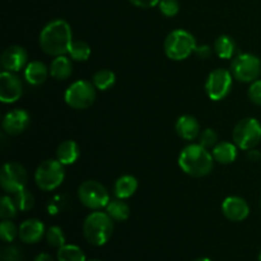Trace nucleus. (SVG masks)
Returning a JSON list of instances; mask_svg holds the SVG:
<instances>
[{"mask_svg": "<svg viewBox=\"0 0 261 261\" xmlns=\"http://www.w3.org/2000/svg\"><path fill=\"white\" fill-rule=\"evenodd\" d=\"M73 43V32L69 23L64 19L51 20L40 33V46L50 56H61L69 54Z\"/></svg>", "mask_w": 261, "mask_h": 261, "instance_id": "obj_1", "label": "nucleus"}, {"mask_svg": "<svg viewBox=\"0 0 261 261\" xmlns=\"http://www.w3.org/2000/svg\"><path fill=\"white\" fill-rule=\"evenodd\" d=\"M178 166L191 177H204L213 170L214 158L203 145L190 144L181 150L178 155Z\"/></svg>", "mask_w": 261, "mask_h": 261, "instance_id": "obj_2", "label": "nucleus"}, {"mask_svg": "<svg viewBox=\"0 0 261 261\" xmlns=\"http://www.w3.org/2000/svg\"><path fill=\"white\" fill-rule=\"evenodd\" d=\"M114 233V222L111 217L103 212H93L83 223V234L93 246H103L110 241Z\"/></svg>", "mask_w": 261, "mask_h": 261, "instance_id": "obj_3", "label": "nucleus"}, {"mask_svg": "<svg viewBox=\"0 0 261 261\" xmlns=\"http://www.w3.org/2000/svg\"><path fill=\"white\" fill-rule=\"evenodd\" d=\"M196 46L195 37L189 31L175 30L167 35L163 48L168 59L181 61L195 53Z\"/></svg>", "mask_w": 261, "mask_h": 261, "instance_id": "obj_4", "label": "nucleus"}, {"mask_svg": "<svg viewBox=\"0 0 261 261\" xmlns=\"http://www.w3.org/2000/svg\"><path fill=\"white\" fill-rule=\"evenodd\" d=\"M65 177L64 165L58 160H46L35 172L36 185L43 191H53L63 184Z\"/></svg>", "mask_w": 261, "mask_h": 261, "instance_id": "obj_5", "label": "nucleus"}, {"mask_svg": "<svg viewBox=\"0 0 261 261\" xmlns=\"http://www.w3.org/2000/svg\"><path fill=\"white\" fill-rule=\"evenodd\" d=\"M233 143L242 150L254 149L261 140V124L254 117L240 120L233 129Z\"/></svg>", "mask_w": 261, "mask_h": 261, "instance_id": "obj_6", "label": "nucleus"}, {"mask_svg": "<svg viewBox=\"0 0 261 261\" xmlns=\"http://www.w3.org/2000/svg\"><path fill=\"white\" fill-rule=\"evenodd\" d=\"M64 99L71 109L86 110L91 107L96 99V87L92 82L84 79L76 81L68 87Z\"/></svg>", "mask_w": 261, "mask_h": 261, "instance_id": "obj_7", "label": "nucleus"}, {"mask_svg": "<svg viewBox=\"0 0 261 261\" xmlns=\"http://www.w3.org/2000/svg\"><path fill=\"white\" fill-rule=\"evenodd\" d=\"M79 201L88 209L99 211L106 208L110 203V194L101 182L94 180H87L78 189Z\"/></svg>", "mask_w": 261, "mask_h": 261, "instance_id": "obj_8", "label": "nucleus"}, {"mask_svg": "<svg viewBox=\"0 0 261 261\" xmlns=\"http://www.w3.org/2000/svg\"><path fill=\"white\" fill-rule=\"evenodd\" d=\"M231 73L241 83H252L261 74V60L252 54H241L232 60Z\"/></svg>", "mask_w": 261, "mask_h": 261, "instance_id": "obj_9", "label": "nucleus"}, {"mask_svg": "<svg viewBox=\"0 0 261 261\" xmlns=\"http://www.w3.org/2000/svg\"><path fill=\"white\" fill-rule=\"evenodd\" d=\"M233 83L231 70L219 68L211 71L205 82V92L212 101H222L229 94Z\"/></svg>", "mask_w": 261, "mask_h": 261, "instance_id": "obj_10", "label": "nucleus"}, {"mask_svg": "<svg viewBox=\"0 0 261 261\" xmlns=\"http://www.w3.org/2000/svg\"><path fill=\"white\" fill-rule=\"evenodd\" d=\"M28 173L25 168L18 162H8L0 171V185L5 193L15 194L25 189Z\"/></svg>", "mask_w": 261, "mask_h": 261, "instance_id": "obj_11", "label": "nucleus"}, {"mask_svg": "<svg viewBox=\"0 0 261 261\" xmlns=\"http://www.w3.org/2000/svg\"><path fill=\"white\" fill-rule=\"evenodd\" d=\"M23 87L19 76L10 71L0 74V101L3 103H13L22 97Z\"/></svg>", "mask_w": 261, "mask_h": 261, "instance_id": "obj_12", "label": "nucleus"}, {"mask_svg": "<svg viewBox=\"0 0 261 261\" xmlns=\"http://www.w3.org/2000/svg\"><path fill=\"white\" fill-rule=\"evenodd\" d=\"M27 51L22 47V46L13 45L5 48L0 58V63H2L3 69L5 71H10V73H17L20 69L24 68L27 64Z\"/></svg>", "mask_w": 261, "mask_h": 261, "instance_id": "obj_13", "label": "nucleus"}, {"mask_svg": "<svg viewBox=\"0 0 261 261\" xmlns=\"http://www.w3.org/2000/svg\"><path fill=\"white\" fill-rule=\"evenodd\" d=\"M30 121V114L25 110L15 109L5 115L2 122V127L8 135H19L27 129Z\"/></svg>", "mask_w": 261, "mask_h": 261, "instance_id": "obj_14", "label": "nucleus"}, {"mask_svg": "<svg viewBox=\"0 0 261 261\" xmlns=\"http://www.w3.org/2000/svg\"><path fill=\"white\" fill-rule=\"evenodd\" d=\"M222 212L231 222H241L249 217L250 206L241 196H228L222 203Z\"/></svg>", "mask_w": 261, "mask_h": 261, "instance_id": "obj_15", "label": "nucleus"}, {"mask_svg": "<svg viewBox=\"0 0 261 261\" xmlns=\"http://www.w3.org/2000/svg\"><path fill=\"white\" fill-rule=\"evenodd\" d=\"M45 233V226H43L42 222L40 219L32 218L27 219V221H24L20 224L18 236H19L20 241L24 242V244L33 245L40 242Z\"/></svg>", "mask_w": 261, "mask_h": 261, "instance_id": "obj_16", "label": "nucleus"}, {"mask_svg": "<svg viewBox=\"0 0 261 261\" xmlns=\"http://www.w3.org/2000/svg\"><path fill=\"white\" fill-rule=\"evenodd\" d=\"M175 130L178 137L184 140H194L199 138L200 134V125L198 120L191 115H184L180 116L176 121Z\"/></svg>", "mask_w": 261, "mask_h": 261, "instance_id": "obj_17", "label": "nucleus"}, {"mask_svg": "<svg viewBox=\"0 0 261 261\" xmlns=\"http://www.w3.org/2000/svg\"><path fill=\"white\" fill-rule=\"evenodd\" d=\"M237 145L231 142H219L212 150V154L216 162L221 165H229L237 158Z\"/></svg>", "mask_w": 261, "mask_h": 261, "instance_id": "obj_18", "label": "nucleus"}, {"mask_svg": "<svg viewBox=\"0 0 261 261\" xmlns=\"http://www.w3.org/2000/svg\"><path fill=\"white\" fill-rule=\"evenodd\" d=\"M50 69L41 61H31L24 69V78L32 86H41L47 79Z\"/></svg>", "mask_w": 261, "mask_h": 261, "instance_id": "obj_19", "label": "nucleus"}, {"mask_svg": "<svg viewBox=\"0 0 261 261\" xmlns=\"http://www.w3.org/2000/svg\"><path fill=\"white\" fill-rule=\"evenodd\" d=\"M81 155V149L79 145L74 140H65L61 144H59L56 149V157L59 162L63 163L64 166L73 165Z\"/></svg>", "mask_w": 261, "mask_h": 261, "instance_id": "obj_20", "label": "nucleus"}, {"mask_svg": "<svg viewBox=\"0 0 261 261\" xmlns=\"http://www.w3.org/2000/svg\"><path fill=\"white\" fill-rule=\"evenodd\" d=\"M50 75L56 81H65L73 73V64L65 55L56 56L50 65Z\"/></svg>", "mask_w": 261, "mask_h": 261, "instance_id": "obj_21", "label": "nucleus"}, {"mask_svg": "<svg viewBox=\"0 0 261 261\" xmlns=\"http://www.w3.org/2000/svg\"><path fill=\"white\" fill-rule=\"evenodd\" d=\"M138 189V181L134 176L124 175L119 177L115 182L114 194L117 199H129L135 194Z\"/></svg>", "mask_w": 261, "mask_h": 261, "instance_id": "obj_22", "label": "nucleus"}, {"mask_svg": "<svg viewBox=\"0 0 261 261\" xmlns=\"http://www.w3.org/2000/svg\"><path fill=\"white\" fill-rule=\"evenodd\" d=\"M106 213L115 222H125L130 217V208L122 199L110 200L106 206Z\"/></svg>", "mask_w": 261, "mask_h": 261, "instance_id": "obj_23", "label": "nucleus"}, {"mask_svg": "<svg viewBox=\"0 0 261 261\" xmlns=\"http://www.w3.org/2000/svg\"><path fill=\"white\" fill-rule=\"evenodd\" d=\"M236 51V42L231 36L222 35L214 42V53L221 59H231Z\"/></svg>", "mask_w": 261, "mask_h": 261, "instance_id": "obj_24", "label": "nucleus"}, {"mask_svg": "<svg viewBox=\"0 0 261 261\" xmlns=\"http://www.w3.org/2000/svg\"><path fill=\"white\" fill-rule=\"evenodd\" d=\"M115 82H116V75L114 71L109 70V69H101V70L96 71L93 79H92V83L99 91H107L114 86Z\"/></svg>", "mask_w": 261, "mask_h": 261, "instance_id": "obj_25", "label": "nucleus"}, {"mask_svg": "<svg viewBox=\"0 0 261 261\" xmlns=\"http://www.w3.org/2000/svg\"><path fill=\"white\" fill-rule=\"evenodd\" d=\"M58 261H86V255L76 245H64L58 249Z\"/></svg>", "mask_w": 261, "mask_h": 261, "instance_id": "obj_26", "label": "nucleus"}, {"mask_svg": "<svg viewBox=\"0 0 261 261\" xmlns=\"http://www.w3.org/2000/svg\"><path fill=\"white\" fill-rule=\"evenodd\" d=\"M71 60L75 61H87L91 56V47L84 41H73L69 50Z\"/></svg>", "mask_w": 261, "mask_h": 261, "instance_id": "obj_27", "label": "nucleus"}, {"mask_svg": "<svg viewBox=\"0 0 261 261\" xmlns=\"http://www.w3.org/2000/svg\"><path fill=\"white\" fill-rule=\"evenodd\" d=\"M13 199H14V203L17 205L18 211L20 212L31 211L33 205H35V198H33L31 191H28L27 189H23V190L15 193Z\"/></svg>", "mask_w": 261, "mask_h": 261, "instance_id": "obj_28", "label": "nucleus"}, {"mask_svg": "<svg viewBox=\"0 0 261 261\" xmlns=\"http://www.w3.org/2000/svg\"><path fill=\"white\" fill-rule=\"evenodd\" d=\"M18 208L14 203V199L10 196H2L0 199V217L3 219H13L17 217Z\"/></svg>", "mask_w": 261, "mask_h": 261, "instance_id": "obj_29", "label": "nucleus"}, {"mask_svg": "<svg viewBox=\"0 0 261 261\" xmlns=\"http://www.w3.org/2000/svg\"><path fill=\"white\" fill-rule=\"evenodd\" d=\"M46 240H47V244L50 246L56 247V249H60L61 246L65 245V236H64V232L60 227L53 226L46 231L45 233Z\"/></svg>", "mask_w": 261, "mask_h": 261, "instance_id": "obj_30", "label": "nucleus"}, {"mask_svg": "<svg viewBox=\"0 0 261 261\" xmlns=\"http://www.w3.org/2000/svg\"><path fill=\"white\" fill-rule=\"evenodd\" d=\"M18 232H19V228H17L10 219H3L0 223V237L3 241L13 242L18 236Z\"/></svg>", "mask_w": 261, "mask_h": 261, "instance_id": "obj_31", "label": "nucleus"}, {"mask_svg": "<svg viewBox=\"0 0 261 261\" xmlns=\"http://www.w3.org/2000/svg\"><path fill=\"white\" fill-rule=\"evenodd\" d=\"M217 143H218V135H217V133L213 129H209L208 127V129L203 130L199 134V144L205 147L206 149L208 148H214Z\"/></svg>", "mask_w": 261, "mask_h": 261, "instance_id": "obj_32", "label": "nucleus"}, {"mask_svg": "<svg viewBox=\"0 0 261 261\" xmlns=\"http://www.w3.org/2000/svg\"><path fill=\"white\" fill-rule=\"evenodd\" d=\"M158 8L165 17H175L180 10V4L177 0H161Z\"/></svg>", "mask_w": 261, "mask_h": 261, "instance_id": "obj_33", "label": "nucleus"}, {"mask_svg": "<svg viewBox=\"0 0 261 261\" xmlns=\"http://www.w3.org/2000/svg\"><path fill=\"white\" fill-rule=\"evenodd\" d=\"M247 96L252 103L261 106V79H256L255 82H252L249 91H247Z\"/></svg>", "mask_w": 261, "mask_h": 261, "instance_id": "obj_34", "label": "nucleus"}, {"mask_svg": "<svg viewBox=\"0 0 261 261\" xmlns=\"http://www.w3.org/2000/svg\"><path fill=\"white\" fill-rule=\"evenodd\" d=\"M3 261H20L22 252L17 246H8L2 251Z\"/></svg>", "mask_w": 261, "mask_h": 261, "instance_id": "obj_35", "label": "nucleus"}, {"mask_svg": "<svg viewBox=\"0 0 261 261\" xmlns=\"http://www.w3.org/2000/svg\"><path fill=\"white\" fill-rule=\"evenodd\" d=\"M133 5L138 8H153L160 4L161 0H129Z\"/></svg>", "mask_w": 261, "mask_h": 261, "instance_id": "obj_36", "label": "nucleus"}, {"mask_svg": "<svg viewBox=\"0 0 261 261\" xmlns=\"http://www.w3.org/2000/svg\"><path fill=\"white\" fill-rule=\"evenodd\" d=\"M195 53L200 59H208L209 56L212 55V53H213V51H212L211 46L201 45V46H196Z\"/></svg>", "mask_w": 261, "mask_h": 261, "instance_id": "obj_37", "label": "nucleus"}, {"mask_svg": "<svg viewBox=\"0 0 261 261\" xmlns=\"http://www.w3.org/2000/svg\"><path fill=\"white\" fill-rule=\"evenodd\" d=\"M249 160L250 161H259L261 160V153L259 150H256L254 148V149H250L249 150Z\"/></svg>", "mask_w": 261, "mask_h": 261, "instance_id": "obj_38", "label": "nucleus"}, {"mask_svg": "<svg viewBox=\"0 0 261 261\" xmlns=\"http://www.w3.org/2000/svg\"><path fill=\"white\" fill-rule=\"evenodd\" d=\"M33 261H55L51 257V255L46 254V252H41V254H38L37 256L35 257V260Z\"/></svg>", "mask_w": 261, "mask_h": 261, "instance_id": "obj_39", "label": "nucleus"}, {"mask_svg": "<svg viewBox=\"0 0 261 261\" xmlns=\"http://www.w3.org/2000/svg\"><path fill=\"white\" fill-rule=\"evenodd\" d=\"M194 261H212V260L208 259V257H199V259H196Z\"/></svg>", "mask_w": 261, "mask_h": 261, "instance_id": "obj_40", "label": "nucleus"}, {"mask_svg": "<svg viewBox=\"0 0 261 261\" xmlns=\"http://www.w3.org/2000/svg\"><path fill=\"white\" fill-rule=\"evenodd\" d=\"M259 261H261V250H260V254H259Z\"/></svg>", "mask_w": 261, "mask_h": 261, "instance_id": "obj_41", "label": "nucleus"}, {"mask_svg": "<svg viewBox=\"0 0 261 261\" xmlns=\"http://www.w3.org/2000/svg\"><path fill=\"white\" fill-rule=\"evenodd\" d=\"M89 261H102V260H89Z\"/></svg>", "mask_w": 261, "mask_h": 261, "instance_id": "obj_42", "label": "nucleus"}, {"mask_svg": "<svg viewBox=\"0 0 261 261\" xmlns=\"http://www.w3.org/2000/svg\"><path fill=\"white\" fill-rule=\"evenodd\" d=\"M260 209H261V199H260Z\"/></svg>", "mask_w": 261, "mask_h": 261, "instance_id": "obj_43", "label": "nucleus"}]
</instances>
